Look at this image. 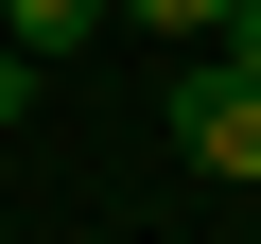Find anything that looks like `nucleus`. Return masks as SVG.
Wrapping results in <instances>:
<instances>
[{
    "label": "nucleus",
    "mask_w": 261,
    "mask_h": 244,
    "mask_svg": "<svg viewBox=\"0 0 261 244\" xmlns=\"http://www.w3.org/2000/svg\"><path fill=\"white\" fill-rule=\"evenodd\" d=\"M174 140H192L209 175H261V87H226V70H192V105H174Z\"/></svg>",
    "instance_id": "nucleus-1"
},
{
    "label": "nucleus",
    "mask_w": 261,
    "mask_h": 244,
    "mask_svg": "<svg viewBox=\"0 0 261 244\" xmlns=\"http://www.w3.org/2000/svg\"><path fill=\"white\" fill-rule=\"evenodd\" d=\"M0 35L53 70V53H87V35H105V0H0Z\"/></svg>",
    "instance_id": "nucleus-2"
},
{
    "label": "nucleus",
    "mask_w": 261,
    "mask_h": 244,
    "mask_svg": "<svg viewBox=\"0 0 261 244\" xmlns=\"http://www.w3.org/2000/svg\"><path fill=\"white\" fill-rule=\"evenodd\" d=\"M209 70H226V87H261V0H226V35H209Z\"/></svg>",
    "instance_id": "nucleus-3"
},
{
    "label": "nucleus",
    "mask_w": 261,
    "mask_h": 244,
    "mask_svg": "<svg viewBox=\"0 0 261 244\" xmlns=\"http://www.w3.org/2000/svg\"><path fill=\"white\" fill-rule=\"evenodd\" d=\"M122 18H157V35H226V0H122Z\"/></svg>",
    "instance_id": "nucleus-4"
},
{
    "label": "nucleus",
    "mask_w": 261,
    "mask_h": 244,
    "mask_svg": "<svg viewBox=\"0 0 261 244\" xmlns=\"http://www.w3.org/2000/svg\"><path fill=\"white\" fill-rule=\"evenodd\" d=\"M18 105H35V53H18V35H0V122H18Z\"/></svg>",
    "instance_id": "nucleus-5"
}]
</instances>
